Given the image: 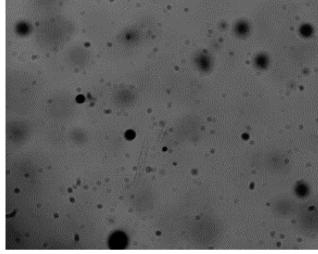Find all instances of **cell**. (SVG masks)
<instances>
[{"label":"cell","instance_id":"5","mask_svg":"<svg viewBox=\"0 0 318 254\" xmlns=\"http://www.w3.org/2000/svg\"><path fill=\"white\" fill-rule=\"evenodd\" d=\"M304 35H309V33L310 32V30L309 29L308 27H304L303 30L302 31Z\"/></svg>","mask_w":318,"mask_h":254},{"label":"cell","instance_id":"3","mask_svg":"<svg viewBox=\"0 0 318 254\" xmlns=\"http://www.w3.org/2000/svg\"><path fill=\"white\" fill-rule=\"evenodd\" d=\"M300 205L293 198L287 196L278 197L272 201L271 209L273 214L281 219L293 218L297 213Z\"/></svg>","mask_w":318,"mask_h":254},{"label":"cell","instance_id":"1","mask_svg":"<svg viewBox=\"0 0 318 254\" xmlns=\"http://www.w3.org/2000/svg\"><path fill=\"white\" fill-rule=\"evenodd\" d=\"M293 219L295 228L306 237L318 236V196L301 204Z\"/></svg>","mask_w":318,"mask_h":254},{"label":"cell","instance_id":"4","mask_svg":"<svg viewBox=\"0 0 318 254\" xmlns=\"http://www.w3.org/2000/svg\"><path fill=\"white\" fill-rule=\"evenodd\" d=\"M294 191L296 196L304 198L308 196L309 193V186L303 181H299L295 186Z\"/></svg>","mask_w":318,"mask_h":254},{"label":"cell","instance_id":"2","mask_svg":"<svg viewBox=\"0 0 318 254\" xmlns=\"http://www.w3.org/2000/svg\"><path fill=\"white\" fill-rule=\"evenodd\" d=\"M263 165L272 174H285L290 169L291 164L288 155L280 150H272L263 157Z\"/></svg>","mask_w":318,"mask_h":254},{"label":"cell","instance_id":"6","mask_svg":"<svg viewBox=\"0 0 318 254\" xmlns=\"http://www.w3.org/2000/svg\"><path fill=\"white\" fill-rule=\"evenodd\" d=\"M126 137L129 139H132L134 137V134L132 132L130 131V132H128L127 134H126Z\"/></svg>","mask_w":318,"mask_h":254}]
</instances>
